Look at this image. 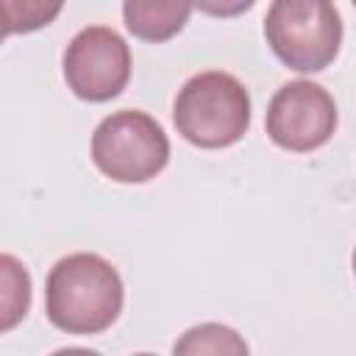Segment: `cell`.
<instances>
[{
  "label": "cell",
  "instance_id": "obj_1",
  "mask_svg": "<svg viewBox=\"0 0 356 356\" xmlns=\"http://www.w3.org/2000/svg\"><path fill=\"white\" fill-rule=\"evenodd\" d=\"M122 303V278L117 267L97 253H70L47 273L44 312L47 320L67 334L89 337L111 328Z\"/></svg>",
  "mask_w": 356,
  "mask_h": 356
},
{
  "label": "cell",
  "instance_id": "obj_2",
  "mask_svg": "<svg viewBox=\"0 0 356 356\" xmlns=\"http://www.w3.org/2000/svg\"><path fill=\"white\" fill-rule=\"evenodd\" d=\"M172 122L178 134L195 147H231L250 128V95L231 72H197L178 89Z\"/></svg>",
  "mask_w": 356,
  "mask_h": 356
},
{
  "label": "cell",
  "instance_id": "obj_3",
  "mask_svg": "<svg viewBox=\"0 0 356 356\" xmlns=\"http://www.w3.org/2000/svg\"><path fill=\"white\" fill-rule=\"evenodd\" d=\"M270 50L295 72L325 70L342 44V17L325 0H275L264 14Z\"/></svg>",
  "mask_w": 356,
  "mask_h": 356
},
{
  "label": "cell",
  "instance_id": "obj_4",
  "mask_svg": "<svg viewBox=\"0 0 356 356\" xmlns=\"http://www.w3.org/2000/svg\"><path fill=\"white\" fill-rule=\"evenodd\" d=\"M92 161L117 184H145L167 167L170 139L147 111L122 108L95 128Z\"/></svg>",
  "mask_w": 356,
  "mask_h": 356
},
{
  "label": "cell",
  "instance_id": "obj_5",
  "mask_svg": "<svg viewBox=\"0 0 356 356\" xmlns=\"http://www.w3.org/2000/svg\"><path fill=\"white\" fill-rule=\"evenodd\" d=\"M61 70L75 97L86 103H106L128 86L131 47L114 28L89 25L70 39Z\"/></svg>",
  "mask_w": 356,
  "mask_h": 356
},
{
  "label": "cell",
  "instance_id": "obj_6",
  "mask_svg": "<svg viewBox=\"0 0 356 356\" xmlns=\"http://www.w3.org/2000/svg\"><path fill=\"white\" fill-rule=\"evenodd\" d=\"M267 136L289 153H312L337 131V103L314 81L298 78L284 83L264 114Z\"/></svg>",
  "mask_w": 356,
  "mask_h": 356
},
{
  "label": "cell",
  "instance_id": "obj_7",
  "mask_svg": "<svg viewBox=\"0 0 356 356\" xmlns=\"http://www.w3.org/2000/svg\"><path fill=\"white\" fill-rule=\"evenodd\" d=\"M192 8V3L178 0H128L122 3V19L136 39L167 42L184 31Z\"/></svg>",
  "mask_w": 356,
  "mask_h": 356
},
{
  "label": "cell",
  "instance_id": "obj_8",
  "mask_svg": "<svg viewBox=\"0 0 356 356\" xmlns=\"http://www.w3.org/2000/svg\"><path fill=\"white\" fill-rule=\"evenodd\" d=\"M172 356H250V348L236 328L222 323H200L175 339Z\"/></svg>",
  "mask_w": 356,
  "mask_h": 356
},
{
  "label": "cell",
  "instance_id": "obj_9",
  "mask_svg": "<svg viewBox=\"0 0 356 356\" xmlns=\"http://www.w3.org/2000/svg\"><path fill=\"white\" fill-rule=\"evenodd\" d=\"M0 270H3V331H11L31 309V275L28 270L11 256H0Z\"/></svg>",
  "mask_w": 356,
  "mask_h": 356
},
{
  "label": "cell",
  "instance_id": "obj_10",
  "mask_svg": "<svg viewBox=\"0 0 356 356\" xmlns=\"http://www.w3.org/2000/svg\"><path fill=\"white\" fill-rule=\"evenodd\" d=\"M61 11V3H36V0H22V3H14V0H3V14H6V33H28V31H36L42 25H47L56 14Z\"/></svg>",
  "mask_w": 356,
  "mask_h": 356
},
{
  "label": "cell",
  "instance_id": "obj_11",
  "mask_svg": "<svg viewBox=\"0 0 356 356\" xmlns=\"http://www.w3.org/2000/svg\"><path fill=\"white\" fill-rule=\"evenodd\" d=\"M50 356H100V353L97 350H89V348H58Z\"/></svg>",
  "mask_w": 356,
  "mask_h": 356
},
{
  "label": "cell",
  "instance_id": "obj_12",
  "mask_svg": "<svg viewBox=\"0 0 356 356\" xmlns=\"http://www.w3.org/2000/svg\"><path fill=\"white\" fill-rule=\"evenodd\" d=\"M353 275H356V248H353Z\"/></svg>",
  "mask_w": 356,
  "mask_h": 356
},
{
  "label": "cell",
  "instance_id": "obj_13",
  "mask_svg": "<svg viewBox=\"0 0 356 356\" xmlns=\"http://www.w3.org/2000/svg\"><path fill=\"white\" fill-rule=\"evenodd\" d=\"M134 356H153V353H134Z\"/></svg>",
  "mask_w": 356,
  "mask_h": 356
}]
</instances>
